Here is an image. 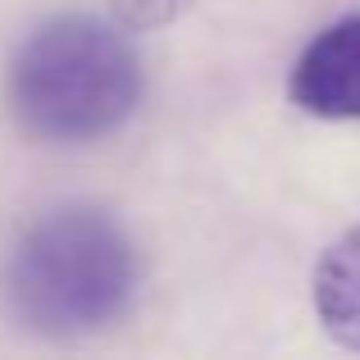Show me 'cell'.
<instances>
[{
	"label": "cell",
	"instance_id": "cell-1",
	"mask_svg": "<svg viewBox=\"0 0 360 360\" xmlns=\"http://www.w3.org/2000/svg\"><path fill=\"white\" fill-rule=\"evenodd\" d=\"M0 283L23 328L41 338H82L128 315L141 255L110 210L78 201L41 214L14 242Z\"/></svg>",
	"mask_w": 360,
	"mask_h": 360
},
{
	"label": "cell",
	"instance_id": "cell-2",
	"mask_svg": "<svg viewBox=\"0 0 360 360\" xmlns=\"http://www.w3.org/2000/svg\"><path fill=\"white\" fill-rule=\"evenodd\" d=\"M141 101V60L119 23L46 18L9 60V110L41 141H96Z\"/></svg>",
	"mask_w": 360,
	"mask_h": 360
},
{
	"label": "cell",
	"instance_id": "cell-3",
	"mask_svg": "<svg viewBox=\"0 0 360 360\" xmlns=\"http://www.w3.org/2000/svg\"><path fill=\"white\" fill-rule=\"evenodd\" d=\"M288 91L315 119H360V14L328 23L301 51Z\"/></svg>",
	"mask_w": 360,
	"mask_h": 360
},
{
	"label": "cell",
	"instance_id": "cell-4",
	"mask_svg": "<svg viewBox=\"0 0 360 360\" xmlns=\"http://www.w3.org/2000/svg\"><path fill=\"white\" fill-rule=\"evenodd\" d=\"M310 301H315L324 333L347 352H360V224L319 255Z\"/></svg>",
	"mask_w": 360,
	"mask_h": 360
},
{
	"label": "cell",
	"instance_id": "cell-5",
	"mask_svg": "<svg viewBox=\"0 0 360 360\" xmlns=\"http://www.w3.org/2000/svg\"><path fill=\"white\" fill-rule=\"evenodd\" d=\"M192 0H110L119 27H160L169 18H178Z\"/></svg>",
	"mask_w": 360,
	"mask_h": 360
}]
</instances>
